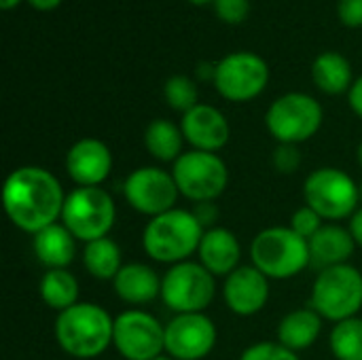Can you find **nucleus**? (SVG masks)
<instances>
[{"label":"nucleus","mask_w":362,"mask_h":360,"mask_svg":"<svg viewBox=\"0 0 362 360\" xmlns=\"http://www.w3.org/2000/svg\"><path fill=\"white\" fill-rule=\"evenodd\" d=\"M19 2H23V0H0V6H2L4 11H11V8H15Z\"/></svg>","instance_id":"nucleus-39"},{"label":"nucleus","mask_w":362,"mask_h":360,"mask_svg":"<svg viewBox=\"0 0 362 360\" xmlns=\"http://www.w3.org/2000/svg\"><path fill=\"white\" fill-rule=\"evenodd\" d=\"M123 197L127 206L148 219L176 208L180 197L172 170L159 166H142L127 174L123 180Z\"/></svg>","instance_id":"nucleus-13"},{"label":"nucleus","mask_w":362,"mask_h":360,"mask_svg":"<svg viewBox=\"0 0 362 360\" xmlns=\"http://www.w3.org/2000/svg\"><path fill=\"white\" fill-rule=\"evenodd\" d=\"M197 261L216 278H227L242 265V244L227 227H212L204 233Z\"/></svg>","instance_id":"nucleus-18"},{"label":"nucleus","mask_w":362,"mask_h":360,"mask_svg":"<svg viewBox=\"0 0 362 360\" xmlns=\"http://www.w3.org/2000/svg\"><path fill=\"white\" fill-rule=\"evenodd\" d=\"M301 163H303V157H301L299 144H282V142L276 144L272 153V166L278 174L293 176L295 172H299Z\"/></svg>","instance_id":"nucleus-31"},{"label":"nucleus","mask_w":362,"mask_h":360,"mask_svg":"<svg viewBox=\"0 0 362 360\" xmlns=\"http://www.w3.org/2000/svg\"><path fill=\"white\" fill-rule=\"evenodd\" d=\"M312 81L327 95L348 93L354 85V70L346 55L337 51H325L316 55L312 64Z\"/></svg>","instance_id":"nucleus-23"},{"label":"nucleus","mask_w":362,"mask_h":360,"mask_svg":"<svg viewBox=\"0 0 362 360\" xmlns=\"http://www.w3.org/2000/svg\"><path fill=\"white\" fill-rule=\"evenodd\" d=\"M117 221L112 195L102 187H76L66 195L62 221L66 229L83 244L108 238Z\"/></svg>","instance_id":"nucleus-8"},{"label":"nucleus","mask_w":362,"mask_h":360,"mask_svg":"<svg viewBox=\"0 0 362 360\" xmlns=\"http://www.w3.org/2000/svg\"><path fill=\"white\" fill-rule=\"evenodd\" d=\"M180 197L202 204L216 202L229 185V168L218 153L189 149L172 163Z\"/></svg>","instance_id":"nucleus-9"},{"label":"nucleus","mask_w":362,"mask_h":360,"mask_svg":"<svg viewBox=\"0 0 362 360\" xmlns=\"http://www.w3.org/2000/svg\"><path fill=\"white\" fill-rule=\"evenodd\" d=\"M358 193H361V206H362V182H358Z\"/></svg>","instance_id":"nucleus-43"},{"label":"nucleus","mask_w":362,"mask_h":360,"mask_svg":"<svg viewBox=\"0 0 362 360\" xmlns=\"http://www.w3.org/2000/svg\"><path fill=\"white\" fill-rule=\"evenodd\" d=\"M269 278L261 274L252 263L240 265L223 280V299L231 314L250 318L265 310L272 297Z\"/></svg>","instance_id":"nucleus-15"},{"label":"nucleus","mask_w":362,"mask_h":360,"mask_svg":"<svg viewBox=\"0 0 362 360\" xmlns=\"http://www.w3.org/2000/svg\"><path fill=\"white\" fill-rule=\"evenodd\" d=\"M310 244V257L312 265L320 272L335 265L350 263L356 242L348 227H341L339 223H325L322 229L308 242Z\"/></svg>","instance_id":"nucleus-20"},{"label":"nucleus","mask_w":362,"mask_h":360,"mask_svg":"<svg viewBox=\"0 0 362 360\" xmlns=\"http://www.w3.org/2000/svg\"><path fill=\"white\" fill-rule=\"evenodd\" d=\"M66 195L57 176L40 166L15 168L2 187V204L8 221L30 236L62 221Z\"/></svg>","instance_id":"nucleus-1"},{"label":"nucleus","mask_w":362,"mask_h":360,"mask_svg":"<svg viewBox=\"0 0 362 360\" xmlns=\"http://www.w3.org/2000/svg\"><path fill=\"white\" fill-rule=\"evenodd\" d=\"M193 214L199 221V225L208 231L212 227H218V219H221V210L216 206V202H202V204H193Z\"/></svg>","instance_id":"nucleus-34"},{"label":"nucleus","mask_w":362,"mask_h":360,"mask_svg":"<svg viewBox=\"0 0 362 360\" xmlns=\"http://www.w3.org/2000/svg\"><path fill=\"white\" fill-rule=\"evenodd\" d=\"M303 199L327 223L350 219L361 208L358 182L341 168H316L303 180Z\"/></svg>","instance_id":"nucleus-6"},{"label":"nucleus","mask_w":362,"mask_h":360,"mask_svg":"<svg viewBox=\"0 0 362 360\" xmlns=\"http://www.w3.org/2000/svg\"><path fill=\"white\" fill-rule=\"evenodd\" d=\"M53 333L64 354L78 360H93L112 346L115 316L93 301H78L57 314Z\"/></svg>","instance_id":"nucleus-2"},{"label":"nucleus","mask_w":362,"mask_h":360,"mask_svg":"<svg viewBox=\"0 0 362 360\" xmlns=\"http://www.w3.org/2000/svg\"><path fill=\"white\" fill-rule=\"evenodd\" d=\"M78 280L70 269H47L38 284L42 303L57 314L78 303Z\"/></svg>","instance_id":"nucleus-26"},{"label":"nucleus","mask_w":362,"mask_h":360,"mask_svg":"<svg viewBox=\"0 0 362 360\" xmlns=\"http://www.w3.org/2000/svg\"><path fill=\"white\" fill-rule=\"evenodd\" d=\"M322 327H325V318L312 306L297 308L284 314L282 320L278 323L276 342H280L282 346L299 354L303 350H310L320 339Z\"/></svg>","instance_id":"nucleus-22"},{"label":"nucleus","mask_w":362,"mask_h":360,"mask_svg":"<svg viewBox=\"0 0 362 360\" xmlns=\"http://www.w3.org/2000/svg\"><path fill=\"white\" fill-rule=\"evenodd\" d=\"M250 261L269 280H291L312 265L310 244L288 225H274L255 236Z\"/></svg>","instance_id":"nucleus-4"},{"label":"nucleus","mask_w":362,"mask_h":360,"mask_svg":"<svg viewBox=\"0 0 362 360\" xmlns=\"http://www.w3.org/2000/svg\"><path fill=\"white\" fill-rule=\"evenodd\" d=\"M325 121L322 104L303 91H288L276 98L265 112V127L282 144H303L314 138Z\"/></svg>","instance_id":"nucleus-7"},{"label":"nucleus","mask_w":362,"mask_h":360,"mask_svg":"<svg viewBox=\"0 0 362 360\" xmlns=\"http://www.w3.org/2000/svg\"><path fill=\"white\" fill-rule=\"evenodd\" d=\"M329 348L335 360H362V318H348L333 325Z\"/></svg>","instance_id":"nucleus-27"},{"label":"nucleus","mask_w":362,"mask_h":360,"mask_svg":"<svg viewBox=\"0 0 362 360\" xmlns=\"http://www.w3.org/2000/svg\"><path fill=\"white\" fill-rule=\"evenodd\" d=\"M337 17L348 28H362V0H339Z\"/></svg>","instance_id":"nucleus-33"},{"label":"nucleus","mask_w":362,"mask_h":360,"mask_svg":"<svg viewBox=\"0 0 362 360\" xmlns=\"http://www.w3.org/2000/svg\"><path fill=\"white\" fill-rule=\"evenodd\" d=\"M218 342V329L206 312L174 314L165 323V354L174 360L208 359Z\"/></svg>","instance_id":"nucleus-14"},{"label":"nucleus","mask_w":362,"mask_h":360,"mask_svg":"<svg viewBox=\"0 0 362 360\" xmlns=\"http://www.w3.org/2000/svg\"><path fill=\"white\" fill-rule=\"evenodd\" d=\"M185 144L187 140L180 123L170 119H153L144 129V149L161 163H174L185 153Z\"/></svg>","instance_id":"nucleus-24"},{"label":"nucleus","mask_w":362,"mask_h":360,"mask_svg":"<svg viewBox=\"0 0 362 360\" xmlns=\"http://www.w3.org/2000/svg\"><path fill=\"white\" fill-rule=\"evenodd\" d=\"M163 100L172 110H176L180 115H185L191 108H195L197 104H202L197 83L187 74H172L163 83Z\"/></svg>","instance_id":"nucleus-28"},{"label":"nucleus","mask_w":362,"mask_h":360,"mask_svg":"<svg viewBox=\"0 0 362 360\" xmlns=\"http://www.w3.org/2000/svg\"><path fill=\"white\" fill-rule=\"evenodd\" d=\"M112 291L132 308L148 306L161 297V276L146 263H125L112 280Z\"/></svg>","instance_id":"nucleus-19"},{"label":"nucleus","mask_w":362,"mask_h":360,"mask_svg":"<svg viewBox=\"0 0 362 360\" xmlns=\"http://www.w3.org/2000/svg\"><path fill=\"white\" fill-rule=\"evenodd\" d=\"M155 360H174V359H170L168 354H163V356H159V359H155Z\"/></svg>","instance_id":"nucleus-42"},{"label":"nucleus","mask_w":362,"mask_h":360,"mask_svg":"<svg viewBox=\"0 0 362 360\" xmlns=\"http://www.w3.org/2000/svg\"><path fill=\"white\" fill-rule=\"evenodd\" d=\"M76 242L64 223H53L32 236V250L47 269H68L76 257Z\"/></svg>","instance_id":"nucleus-21"},{"label":"nucleus","mask_w":362,"mask_h":360,"mask_svg":"<svg viewBox=\"0 0 362 360\" xmlns=\"http://www.w3.org/2000/svg\"><path fill=\"white\" fill-rule=\"evenodd\" d=\"M191 4H208V2H214V0H189Z\"/></svg>","instance_id":"nucleus-41"},{"label":"nucleus","mask_w":362,"mask_h":360,"mask_svg":"<svg viewBox=\"0 0 362 360\" xmlns=\"http://www.w3.org/2000/svg\"><path fill=\"white\" fill-rule=\"evenodd\" d=\"M348 104H350L352 112L362 119V74L361 76H356L352 89L348 91Z\"/></svg>","instance_id":"nucleus-35"},{"label":"nucleus","mask_w":362,"mask_h":360,"mask_svg":"<svg viewBox=\"0 0 362 360\" xmlns=\"http://www.w3.org/2000/svg\"><path fill=\"white\" fill-rule=\"evenodd\" d=\"M356 159H358V166L362 168V142L358 144V149H356Z\"/></svg>","instance_id":"nucleus-40"},{"label":"nucleus","mask_w":362,"mask_h":360,"mask_svg":"<svg viewBox=\"0 0 362 360\" xmlns=\"http://www.w3.org/2000/svg\"><path fill=\"white\" fill-rule=\"evenodd\" d=\"M112 348L125 360H155L165 354V325L142 308L115 316Z\"/></svg>","instance_id":"nucleus-11"},{"label":"nucleus","mask_w":362,"mask_h":360,"mask_svg":"<svg viewBox=\"0 0 362 360\" xmlns=\"http://www.w3.org/2000/svg\"><path fill=\"white\" fill-rule=\"evenodd\" d=\"M327 221L312 208V206H308V204H303L301 208H297L295 212H293V216H291V223H288V227L297 233V236H301L303 240H312L320 229H322V225H325Z\"/></svg>","instance_id":"nucleus-29"},{"label":"nucleus","mask_w":362,"mask_h":360,"mask_svg":"<svg viewBox=\"0 0 362 360\" xmlns=\"http://www.w3.org/2000/svg\"><path fill=\"white\" fill-rule=\"evenodd\" d=\"M310 306L329 323L356 318L362 310V272L354 265L320 269L312 284Z\"/></svg>","instance_id":"nucleus-5"},{"label":"nucleus","mask_w":362,"mask_h":360,"mask_svg":"<svg viewBox=\"0 0 362 360\" xmlns=\"http://www.w3.org/2000/svg\"><path fill=\"white\" fill-rule=\"evenodd\" d=\"M216 276L199 261H182L161 276V301L174 314L206 312L216 297Z\"/></svg>","instance_id":"nucleus-10"},{"label":"nucleus","mask_w":362,"mask_h":360,"mask_svg":"<svg viewBox=\"0 0 362 360\" xmlns=\"http://www.w3.org/2000/svg\"><path fill=\"white\" fill-rule=\"evenodd\" d=\"M214 13L221 21L238 25L250 13V0H214Z\"/></svg>","instance_id":"nucleus-32"},{"label":"nucleus","mask_w":362,"mask_h":360,"mask_svg":"<svg viewBox=\"0 0 362 360\" xmlns=\"http://www.w3.org/2000/svg\"><path fill=\"white\" fill-rule=\"evenodd\" d=\"M195 76L206 83H214L216 76V62H199L195 68Z\"/></svg>","instance_id":"nucleus-37"},{"label":"nucleus","mask_w":362,"mask_h":360,"mask_svg":"<svg viewBox=\"0 0 362 360\" xmlns=\"http://www.w3.org/2000/svg\"><path fill=\"white\" fill-rule=\"evenodd\" d=\"M30 6H34L36 11H42V13H47V11H53V8H57L59 4H62V0H25Z\"/></svg>","instance_id":"nucleus-38"},{"label":"nucleus","mask_w":362,"mask_h":360,"mask_svg":"<svg viewBox=\"0 0 362 360\" xmlns=\"http://www.w3.org/2000/svg\"><path fill=\"white\" fill-rule=\"evenodd\" d=\"M240 360H301L297 352L288 350L280 342H257L248 346Z\"/></svg>","instance_id":"nucleus-30"},{"label":"nucleus","mask_w":362,"mask_h":360,"mask_svg":"<svg viewBox=\"0 0 362 360\" xmlns=\"http://www.w3.org/2000/svg\"><path fill=\"white\" fill-rule=\"evenodd\" d=\"M180 127L185 140L195 151L218 153L227 146L231 138V125L216 106L212 104H197L189 112L182 115Z\"/></svg>","instance_id":"nucleus-17"},{"label":"nucleus","mask_w":362,"mask_h":360,"mask_svg":"<svg viewBox=\"0 0 362 360\" xmlns=\"http://www.w3.org/2000/svg\"><path fill=\"white\" fill-rule=\"evenodd\" d=\"M272 70L267 62L252 51H233L216 62L214 89L229 102H250L269 85Z\"/></svg>","instance_id":"nucleus-12"},{"label":"nucleus","mask_w":362,"mask_h":360,"mask_svg":"<svg viewBox=\"0 0 362 360\" xmlns=\"http://www.w3.org/2000/svg\"><path fill=\"white\" fill-rule=\"evenodd\" d=\"M83 265L91 278L100 282H112L125 265L123 250L110 236L87 242L83 248Z\"/></svg>","instance_id":"nucleus-25"},{"label":"nucleus","mask_w":362,"mask_h":360,"mask_svg":"<svg viewBox=\"0 0 362 360\" xmlns=\"http://www.w3.org/2000/svg\"><path fill=\"white\" fill-rule=\"evenodd\" d=\"M64 166L76 187H102L112 172V153L100 138H78L68 149Z\"/></svg>","instance_id":"nucleus-16"},{"label":"nucleus","mask_w":362,"mask_h":360,"mask_svg":"<svg viewBox=\"0 0 362 360\" xmlns=\"http://www.w3.org/2000/svg\"><path fill=\"white\" fill-rule=\"evenodd\" d=\"M206 229L195 219L193 210L174 208L148 219L142 229V248L155 263L176 265L197 255Z\"/></svg>","instance_id":"nucleus-3"},{"label":"nucleus","mask_w":362,"mask_h":360,"mask_svg":"<svg viewBox=\"0 0 362 360\" xmlns=\"http://www.w3.org/2000/svg\"><path fill=\"white\" fill-rule=\"evenodd\" d=\"M348 229H350V233H352L356 246H361L362 248V206L350 216V219H348Z\"/></svg>","instance_id":"nucleus-36"}]
</instances>
